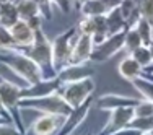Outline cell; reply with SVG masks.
<instances>
[{
  "label": "cell",
  "mask_w": 153,
  "mask_h": 135,
  "mask_svg": "<svg viewBox=\"0 0 153 135\" xmlns=\"http://www.w3.org/2000/svg\"><path fill=\"white\" fill-rule=\"evenodd\" d=\"M152 41H153V23H152Z\"/></svg>",
  "instance_id": "obj_38"
},
{
  "label": "cell",
  "mask_w": 153,
  "mask_h": 135,
  "mask_svg": "<svg viewBox=\"0 0 153 135\" xmlns=\"http://www.w3.org/2000/svg\"><path fill=\"white\" fill-rule=\"evenodd\" d=\"M106 24H108V33L109 36L116 33H122L127 28V20L124 18L121 8H112L106 13Z\"/></svg>",
  "instance_id": "obj_17"
},
{
  "label": "cell",
  "mask_w": 153,
  "mask_h": 135,
  "mask_svg": "<svg viewBox=\"0 0 153 135\" xmlns=\"http://www.w3.org/2000/svg\"><path fill=\"white\" fill-rule=\"evenodd\" d=\"M94 90H96V85H94L93 78H85L80 82L70 83V85H64L60 90V94L65 99V103L74 109L82 103H85L88 98H91Z\"/></svg>",
  "instance_id": "obj_6"
},
{
  "label": "cell",
  "mask_w": 153,
  "mask_h": 135,
  "mask_svg": "<svg viewBox=\"0 0 153 135\" xmlns=\"http://www.w3.org/2000/svg\"><path fill=\"white\" fill-rule=\"evenodd\" d=\"M0 116H3V117H7V119H8V116H7V112H5V109H3L2 103H0ZM8 120H10V119H8Z\"/></svg>",
  "instance_id": "obj_33"
},
{
  "label": "cell",
  "mask_w": 153,
  "mask_h": 135,
  "mask_svg": "<svg viewBox=\"0 0 153 135\" xmlns=\"http://www.w3.org/2000/svg\"><path fill=\"white\" fill-rule=\"evenodd\" d=\"M15 5L18 10V15H20V20L30 21L31 18L42 16L34 0H15Z\"/></svg>",
  "instance_id": "obj_19"
},
{
  "label": "cell",
  "mask_w": 153,
  "mask_h": 135,
  "mask_svg": "<svg viewBox=\"0 0 153 135\" xmlns=\"http://www.w3.org/2000/svg\"><path fill=\"white\" fill-rule=\"evenodd\" d=\"M57 78L64 85H70V83L80 82L85 78H93V67L90 65V62L86 64H67L62 68L57 70Z\"/></svg>",
  "instance_id": "obj_11"
},
{
  "label": "cell",
  "mask_w": 153,
  "mask_h": 135,
  "mask_svg": "<svg viewBox=\"0 0 153 135\" xmlns=\"http://www.w3.org/2000/svg\"><path fill=\"white\" fill-rule=\"evenodd\" d=\"M18 20H20V15H18L15 2L0 3V24H2V26L12 28Z\"/></svg>",
  "instance_id": "obj_18"
},
{
  "label": "cell",
  "mask_w": 153,
  "mask_h": 135,
  "mask_svg": "<svg viewBox=\"0 0 153 135\" xmlns=\"http://www.w3.org/2000/svg\"><path fill=\"white\" fill-rule=\"evenodd\" d=\"M101 2L104 3V7H106L108 12H109V10H112V8H117V7H121L122 0H101Z\"/></svg>",
  "instance_id": "obj_32"
},
{
  "label": "cell",
  "mask_w": 153,
  "mask_h": 135,
  "mask_svg": "<svg viewBox=\"0 0 153 135\" xmlns=\"http://www.w3.org/2000/svg\"><path fill=\"white\" fill-rule=\"evenodd\" d=\"M135 117H153V103L148 99H142L134 106Z\"/></svg>",
  "instance_id": "obj_27"
},
{
  "label": "cell",
  "mask_w": 153,
  "mask_h": 135,
  "mask_svg": "<svg viewBox=\"0 0 153 135\" xmlns=\"http://www.w3.org/2000/svg\"><path fill=\"white\" fill-rule=\"evenodd\" d=\"M135 28H137L138 34H140V38H142L143 46H148L152 42V21H148L147 18L140 16L135 23Z\"/></svg>",
  "instance_id": "obj_24"
},
{
  "label": "cell",
  "mask_w": 153,
  "mask_h": 135,
  "mask_svg": "<svg viewBox=\"0 0 153 135\" xmlns=\"http://www.w3.org/2000/svg\"><path fill=\"white\" fill-rule=\"evenodd\" d=\"M124 50V31L111 34L104 39L103 42L94 46V50L91 54L93 62H106L111 57H114L117 52Z\"/></svg>",
  "instance_id": "obj_7"
},
{
  "label": "cell",
  "mask_w": 153,
  "mask_h": 135,
  "mask_svg": "<svg viewBox=\"0 0 153 135\" xmlns=\"http://www.w3.org/2000/svg\"><path fill=\"white\" fill-rule=\"evenodd\" d=\"M49 2L52 3L54 7H57L62 13H68L70 8H72V5H74L72 0H49Z\"/></svg>",
  "instance_id": "obj_31"
},
{
  "label": "cell",
  "mask_w": 153,
  "mask_h": 135,
  "mask_svg": "<svg viewBox=\"0 0 153 135\" xmlns=\"http://www.w3.org/2000/svg\"><path fill=\"white\" fill-rule=\"evenodd\" d=\"M135 117V112H134V108H121V109H114L111 111V116H109L106 125L100 130L98 135H114L121 130L127 129L132 119Z\"/></svg>",
  "instance_id": "obj_10"
},
{
  "label": "cell",
  "mask_w": 153,
  "mask_h": 135,
  "mask_svg": "<svg viewBox=\"0 0 153 135\" xmlns=\"http://www.w3.org/2000/svg\"><path fill=\"white\" fill-rule=\"evenodd\" d=\"M137 3L140 15L153 23V0H137Z\"/></svg>",
  "instance_id": "obj_28"
},
{
  "label": "cell",
  "mask_w": 153,
  "mask_h": 135,
  "mask_svg": "<svg viewBox=\"0 0 153 135\" xmlns=\"http://www.w3.org/2000/svg\"><path fill=\"white\" fill-rule=\"evenodd\" d=\"M132 85H134V88L140 93L142 99H148V101L153 103V82L150 78H147L145 75H142L140 78L134 80Z\"/></svg>",
  "instance_id": "obj_23"
},
{
  "label": "cell",
  "mask_w": 153,
  "mask_h": 135,
  "mask_svg": "<svg viewBox=\"0 0 153 135\" xmlns=\"http://www.w3.org/2000/svg\"><path fill=\"white\" fill-rule=\"evenodd\" d=\"M12 50H16V46L10 34V28L0 24V52H12Z\"/></svg>",
  "instance_id": "obj_26"
},
{
  "label": "cell",
  "mask_w": 153,
  "mask_h": 135,
  "mask_svg": "<svg viewBox=\"0 0 153 135\" xmlns=\"http://www.w3.org/2000/svg\"><path fill=\"white\" fill-rule=\"evenodd\" d=\"M18 50L25 52L28 57H31V59L41 67L42 73H44V78H52V76L57 75L56 68H54V64H52V47H51V39L44 34L42 28L36 30L34 42H33L30 47H26V49H18Z\"/></svg>",
  "instance_id": "obj_2"
},
{
  "label": "cell",
  "mask_w": 153,
  "mask_h": 135,
  "mask_svg": "<svg viewBox=\"0 0 153 135\" xmlns=\"http://www.w3.org/2000/svg\"><path fill=\"white\" fill-rule=\"evenodd\" d=\"M65 117L54 114H41L26 129V135H56L60 130Z\"/></svg>",
  "instance_id": "obj_9"
},
{
  "label": "cell",
  "mask_w": 153,
  "mask_h": 135,
  "mask_svg": "<svg viewBox=\"0 0 153 135\" xmlns=\"http://www.w3.org/2000/svg\"><path fill=\"white\" fill-rule=\"evenodd\" d=\"M138 101H140V98H130V96H124V94L108 93L98 98L96 108L100 111L111 112L114 109H121V108H134Z\"/></svg>",
  "instance_id": "obj_14"
},
{
  "label": "cell",
  "mask_w": 153,
  "mask_h": 135,
  "mask_svg": "<svg viewBox=\"0 0 153 135\" xmlns=\"http://www.w3.org/2000/svg\"><path fill=\"white\" fill-rule=\"evenodd\" d=\"M72 2H74V3H75L76 7H80V5H82V3H85L86 0H72Z\"/></svg>",
  "instance_id": "obj_34"
},
{
  "label": "cell",
  "mask_w": 153,
  "mask_h": 135,
  "mask_svg": "<svg viewBox=\"0 0 153 135\" xmlns=\"http://www.w3.org/2000/svg\"><path fill=\"white\" fill-rule=\"evenodd\" d=\"M23 109L36 111L39 114L64 116V117H67V114L72 111V108L62 98L60 91L42 98H34V99H20V111H23Z\"/></svg>",
  "instance_id": "obj_4"
},
{
  "label": "cell",
  "mask_w": 153,
  "mask_h": 135,
  "mask_svg": "<svg viewBox=\"0 0 153 135\" xmlns=\"http://www.w3.org/2000/svg\"><path fill=\"white\" fill-rule=\"evenodd\" d=\"M143 42H142V38L140 34H138L135 24H132V26H127L126 31H124V50H126L127 54H130L132 50H135L138 46H142Z\"/></svg>",
  "instance_id": "obj_21"
},
{
  "label": "cell",
  "mask_w": 153,
  "mask_h": 135,
  "mask_svg": "<svg viewBox=\"0 0 153 135\" xmlns=\"http://www.w3.org/2000/svg\"><path fill=\"white\" fill-rule=\"evenodd\" d=\"M142 135H153V132H145V134H142Z\"/></svg>",
  "instance_id": "obj_37"
},
{
  "label": "cell",
  "mask_w": 153,
  "mask_h": 135,
  "mask_svg": "<svg viewBox=\"0 0 153 135\" xmlns=\"http://www.w3.org/2000/svg\"><path fill=\"white\" fill-rule=\"evenodd\" d=\"M127 56L134 57L143 70L153 67V57H152V52H150V49H148V46H143V44L138 46L135 50H132V52L127 54Z\"/></svg>",
  "instance_id": "obj_22"
},
{
  "label": "cell",
  "mask_w": 153,
  "mask_h": 135,
  "mask_svg": "<svg viewBox=\"0 0 153 135\" xmlns=\"http://www.w3.org/2000/svg\"><path fill=\"white\" fill-rule=\"evenodd\" d=\"M10 34L13 38V42L18 49H26L34 42L36 38V31L30 26V23L25 20H18L12 28H10Z\"/></svg>",
  "instance_id": "obj_15"
},
{
  "label": "cell",
  "mask_w": 153,
  "mask_h": 135,
  "mask_svg": "<svg viewBox=\"0 0 153 135\" xmlns=\"http://www.w3.org/2000/svg\"><path fill=\"white\" fill-rule=\"evenodd\" d=\"M94 39L93 36H86V34H80L76 36L74 47L70 52V59L68 64H86L91 60V54L94 50Z\"/></svg>",
  "instance_id": "obj_13"
},
{
  "label": "cell",
  "mask_w": 153,
  "mask_h": 135,
  "mask_svg": "<svg viewBox=\"0 0 153 135\" xmlns=\"http://www.w3.org/2000/svg\"><path fill=\"white\" fill-rule=\"evenodd\" d=\"M148 49H150V52H152V57H153V41L148 44Z\"/></svg>",
  "instance_id": "obj_35"
},
{
  "label": "cell",
  "mask_w": 153,
  "mask_h": 135,
  "mask_svg": "<svg viewBox=\"0 0 153 135\" xmlns=\"http://www.w3.org/2000/svg\"><path fill=\"white\" fill-rule=\"evenodd\" d=\"M60 90H62V83L59 82L57 76L44 78V80H41V82L34 83V85L23 86V91H21V99L42 98V96H47V94L57 93V91H60Z\"/></svg>",
  "instance_id": "obj_12"
},
{
  "label": "cell",
  "mask_w": 153,
  "mask_h": 135,
  "mask_svg": "<svg viewBox=\"0 0 153 135\" xmlns=\"http://www.w3.org/2000/svg\"><path fill=\"white\" fill-rule=\"evenodd\" d=\"M78 36V30L76 26L68 28L67 31L57 34L56 38L51 41V47H52V64L56 72L62 68L64 65L68 64V59H70V52L72 47H74V42Z\"/></svg>",
  "instance_id": "obj_5"
},
{
  "label": "cell",
  "mask_w": 153,
  "mask_h": 135,
  "mask_svg": "<svg viewBox=\"0 0 153 135\" xmlns=\"http://www.w3.org/2000/svg\"><path fill=\"white\" fill-rule=\"evenodd\" d=\"M21 91H23V86L16 85V83L10 82V80L3 78L0 75V103L5 109L10 122L15 127H18L21 132L26 134V129L23 125V119H21V114H20Z\"/></svg>",
  "instance_id": "obj_3"
},
{
  "label": "cell",
  "mask_w": 153,
  "mask_h": 135,
  "mask_svg": "<svg viewBox=\"0 0 153 135\" xmlns=\"http://www.w3.org/2000/svg\"><path fill=\"white\" fill-rule=\"evenodd\" d=\"M91 108H93V96L88 98L85 103H82L80 106H76V108H74L68 112L67 117L64 120V124H62V127H60V130L56 135H72L83 122H85V119L88 117Z\"/></svg>",
  "instance_id": "obj_8"
},
{
  "label": "cell",
  "mask_w": 153,
  "mask_h": 135,
  "mask_svg": "<svg viewBox=\"0 0 153 135\" xmlns=\"http://www.w3.org/2000/svg\"><path fill=\"white\" fill-rule=\"evenodd\" d=\"M78 8L82 16H104L108 13V8L101 0H86Z\"/></svg>",
  "instance_id": "obj_20"
},
{
  "label": "cell",
  "mask_w": 153,
  "mask_h": 135,
  "mask_svg": "<svg viewBox=\"0 0 153 135\" xmlns=\"http://www.w3.org/2000/svg\"><path fill=\"white\" fill-rule=\"evenodd\" d=\"M0 135H26V134L21 132L18 127L10 124L8 120H5V122H0Z\"/></svg>",
  "instance_id": "obj_29"
},
{
  "label": "cell",
  "mask_w": 153,
  "mask_h": 135,
  "mask_svg": "<svg viewBox=\"0 0 153 135\" xmlns=\"http://www.w3.org/2000/svg\"><path fill=\"white\" fill-rule=\"evenodd\" d=\"M147 70H150V72H153V67H150V68H147Z\"/></svg>",
  "instance_id": "obj_39"
},
{
  "label": "cell",
  "mask_w": 153,
  "mask_h": 135,
  "mask_svg": "<svg viewBox=\"0 0 153 135\" xmlns=\"http://www.w3.org/2000/svg\"><path fill=\"white\" fill-rule=\"evenodd\" d=\"M127 129L137 130L140 134L153 132V117H134L132 122L127 125Z\"/></svg>",
  "instance_id": "obj_25"
},
{
  "label": "cell",
  "mask_w": 153,
  "mask_h": 135,
  "mask_svg": "<svg viewBox=\"0 0 153 135\" xmlns=\"http://www.w3.org/2000/svg\"><path fill=\"white\" fill-rule=\"evenodd\" d=\"M117 72L124 80H127V82H130V83L143 75V68H142L140 65H138V62L130 56L124 57V59L119 62Z\"/></svg>",
  "instance_id": "obj_16"
},
{
  "label": "cell",
  "mask_w": 153,
  "mask_h": 135,
  "mask_svg": "<svg viewBox=\"0 0 153 135\" xmlns=\"http://www.w3.org/2000/svg\"><path fill=\"white\" fill-rule=\"evenodd\" d=\"M5 2H15V0H0V3H5Z\"/></svg>",
  "instance_id": "obj_36"
},
{
  "label": "cell",
  "mask_w": 153,
  "mask_h": 135,
  "mask_svg": "<svg viewBox=\"0 0 153 135\" xmlns=\"http://www.w3.org/2000/svg\"><path fill=\"white\" fill-rule=\"evenodd\" d=\"M2 57H3V56H2V52H0V59H2Z\"/></svg>",
  "instance_id": "obj_40"
},
{
  "label": "cell",
  "mask_w": 153,
  "mask_h": 135,
  "mask_svg": "<svg viewBox=\"0 0 153 135\" xmlns=\"http://www.w3.org/2000/svg\"><path fill=\"white\" fill-rule=\"evenodd\" d=\"M34 2H36V5H38V8L44 20L52 18V3L49 0H34Z\"/></svg>",
  "instance_id": "obj_30"
},
{
  "label": "cell",
  "mask_w": 153,
  "mask_h": 135,
  "mask_svg": "<svg viewBox=\"0 0 153 135\" xmlns=\"http://www.w3.org/2000/svg\"><path fill=\"white\" fill-rule=\"evenodd\" d=\"M90 135H91V134H90Z\"/></svg>",
  "instance_id": "obj_41"
},
{
  "label": "cell",
  "mask_w": 153,
  "mask_h": 135,
  "mask_svg": "<svg viewBox=\"0 0 153 135\" xmlns=\"http://www.w3.org/2000/svg\"><path fill=\"white\" fill-rule=\"evenodd\" d=\"M8 54L10 56L0 59V64L3 67H7L8 70H12L15 75L20 76L26 83V86L34 85V83L44 80V73H42L41 67L31 57H28L25 52H21V50H12Z\"/></svg>",
  "instance_id": "obj_1"
}]
</instances>
